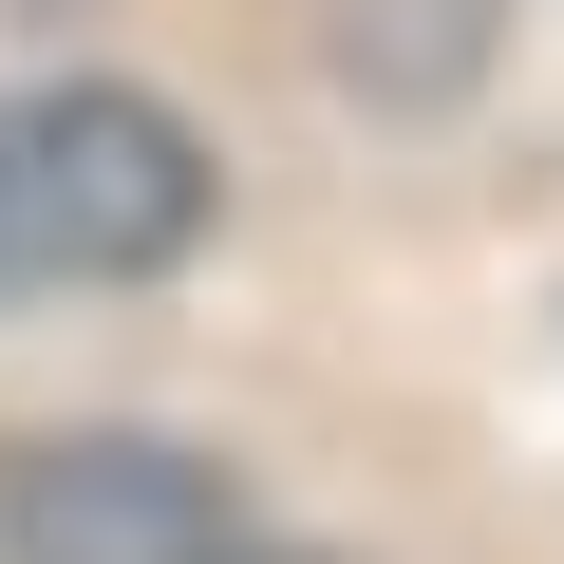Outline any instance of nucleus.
<instances>
[{
  "label": "nucleus",
  "instance_id": "f03ea898",
  "mask_svg": "<svg viewBox=\"0 0 564 564\" xmlns=\"http://www.w3.org/2000/svg\"><path fill=\"white\" fill-rule=\"evenodd\" d=\"M0 564H245V508L170 433H39L0 452Z\"/></svg>",
  "mask_w": 564,
  "mask_h": 564
},
{
  "label": "nucleus",
  "instance_id": "f257e3e1",
  "mask_svg": "<svg viewBox=\"0 0 564 564\" xmlns=\"http://www.w3.org/2000/svg\"><path fill=\"white\" fill-rule=\"evenodd\" d=\"M207 245V151L132 76H39L0 95V302H76V282H151Z\"/></svg>",
  "mask_w": 564,
  "mask_h": 564
}]
</instances>
